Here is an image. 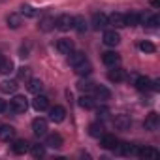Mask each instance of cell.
I'll return each mask as SVG.
<instances>
[{
    "mask_svg": "<svg viewBox=\"0 0 160 160\" xmlns=\"http://www.w3.org/2000/svg\"><path fill=\"white\" fill-rule=\"evenodd\" d=\"M77 89L81 91V92H92L94 83H91V81H79V83H77Z\"/></svg>",
    "mask_w": 160,
    "mask_h": 160,
    "instance_id": "d590c367",
    "label": "cell"
},
{
    "mask_svg": "<svg viewBox=\"0 0 160 160\" xmlns=\"http://www.w3.org/2000/svg\"><path fill=\"white\" fill-rule=\"evenodd\" d=\"M21 15H25V17H36L38 15V10L32 8L30 4H23L21 6Z\"/></svg>",
    "mask_w": 160,
    "mask_h": 160,
    "instance_id": "836d02e7",
    "label": "cell"
},
{
    "mask_svg": "<svg viewBox=\"0 0 160 160\" xmlns=\"http://www.w3.org/2000/svg\"><path fill=\"white\" fill-rule=\"evenodd\" d=\"M92 94H94L96 100H109L111 98V91L108 87H104V85H94Z\"/></svg>",
    "mask_w": 160,
    "mask_h": 160,
    "instance_id": "ac0fdd59",
    "label": "cell"
},
{
    "mask_svg": "<svg viewBox=\"0 0 160 160\" xmlns=\"http://www.w3.org/2000/svg\"><path fill=\"white\" fill-rule=\"evenodd\" d=\"M17 81H13V79H4L2 83H0V92L4 94H15L17 92Z\"/></svg>",
    "mask_w": 160,
    "mask_h": 160,
    "instance_id": "e0dca14e",
    "label": "cell"
},
{
    "mask_svg": "<svg viewBox=\"0 0 160 160\" xmlns=\"http://www.w3.org/2000/svg\"><path fill=\"white\" fill-rule=\"evenodd\" d=\"M100 138H102V147L104 149H109V151H113L117 147V143H119V139L115 136H111V134H102Z\"/></svg>",
    "mask_w": 160,
    "mask_h": 160,
    "instance_id": "603a6c76",
    "label": "cell"
},
{
    "mask_svg": "<svg viewBox=\"0 0 160 160\" xmlns=\"http://www.w3.org/2000/svg\"><path fill=\"white\" fill-rule=\"evenodd\" d=\"M13 72V62L10 60V58H6L4 57V60L0 62V73H4V75H10Z\"/></svg>",
    "mask_w": 160,
    "mask_h": 160,
    "instance_id": "1f68e13d",
    "label": "cell"
},
{
    "mask_svg": "<svg viewBox=\"0 0 160 160\" xmlns=\"http://www.w3.org/2000/svg\"><path fill=\"white\" fill-rule=\"evenodd\" d=\"M28 149H30V145H28L27 139H13L12 151H13L15 154H25V152H28Z\"/></svg>",
    "mask_w": 160,
    "mask_h": 160,
    "instance_id": "ffe728a7",
    "label": "cell"
},
{
    "mask_svg": "<svg viewBox=\"0 0 160 160\" xmlns=\"http://www.w3.org/2000/svg\"><path fill=\"white\" fill-rule=\"evenodd\" d=\"M102 62H104L106 66L113 68V66H119V64H121V57H119V53H115V51H106V53L102 55Z\"/></svg>",
    "mask_w": 160,
    "mask_h": 160,
    "instance_id": "9c48e42d",
    "label": "cell"
},
{
    "mask_svg": "<svg viewBox=\"0 0 160 160\" xmlns=\"http://www.w3.org/2000/svg\"><path fill=\"white\" fill-rule=\"evenodd\" d=\"M32 108H34L36 111H47V109H49V98L43 96L42 92L36 94L34 100H32Z\"/></svg>",
    "mask_w": 160,
    "mask_h": 160,
    "instance_id": "30bf717a",
    "label": "cell"
},
{
    "mask_svg": "<svg viewBox=\"0 0 160 160\" xmlns=\"http://www.w3.org/2000/svg\"><path fill=\"white\" fill-rule=\"evenodd\" d=\"M91 25H92V28H94V30H104V28L109 25V23H108V15H106V13H102V12L92 13Z\"/></svg>",
    "mask_w": 160,
    "mask_h": 160,
    "instance_id": "277c9868",
    "label": "cell"
},
{
    "mask_svg": "<svg viewBox=\"0 0 160 160\" xmlns=\"http://www.w3.org/2000/svg\"><path fill=\"white\" fill-rule=\"evenodd\" d=\"M136 156L139 158H145V160H156L160 156V152L154 149V147H149V145H139L138 151H136Z\"/></svg>",
    "mask_w": 160,
    "mask_h": 160,
    "instance_id": "3957f363",
    "label": "cell"
},
{
    "mask_svg": "<svg viewBox=\"0 0 160 160\" xmlns=\"http://www.w3.org/2000/svg\"><path fill=\"white\" fill-rule=\"evenodd\" d=\"M73 70H75V73H77V75L85 77V75H89V73L92 72V66L89 64V60H85V62H81V64H79V66H75Z\"/></svg>",
    "mask_w": 160,
    "mask_h": 160,
    "instance_id": "f1b7e54d",
    "label": "cell"
},
{
    "mask_svg": "<svg viewBox=\"0 0 160 160\" xmlns=\"http://www.w3.org/2000/svg\"><path fill=\"white\" fill-rule=\"evenodd\" d=\"M6 23H8V27H10V28H13V30H15V28H19V27H21V15H19V13H10V15L6 17Z\"/></svg>",
    "mask_w": 160,
    "mask_h": 160,
    "instance_id": "f546056e",
    "label": "cell"
},
{
    "mask_svg": "<svg viewBox=\"0 0 160 160\" xmlns=\"http://www.w3.org/2000/svg\"><path fill=\"white\" fill-rule=\"evenodd\" d=\"M62 143H64V139L60 134H47V138H45V145L51 149H60Z\"/></svg>",
    "mask_w": 160,
    "mask_h": 160,
    "instance_id": "d6986e66",
    "label": "cell"
},
{
    "mask_svg": "<svg viewBox=\"0 0 160 160\" xmlns=\"http://www.w3.org/2000/svg\"><path fill=\"white\" fill-rule=\"evenodd\" d=\"M136 89H138L139 92L158 91V83H156V81H151V79L145 77V75H139V77H136Z\"/></svg>",
    "mask_w": 160,
    "mask_h": 160,
    "instance_id": "6da1fadb",
    "label": "cell"
},
{
    "mask_svg": "<svg viewBox=\"0 0 160 160\" xmlns=\"http://www.w3.org/2000/svg\"><path fill=\"white\" fill-rule=\"evenodd\" d=\"M73 49H75V47H73V42L68 40V38H60V40L57 42V51L62 53V55H68V53H72Z\"/></svg>",
    "mask_w": 160,
    "mask_h": 160,
    "instance_id": "2e32d148",
    "label": "cell"
},
{
    "mask_svg": "<svg viewBox=\"0 0 160 160\" xmlns=\"http://www.w3.org/2000/svg\"><path fill=\"white\" fill-rule=\"evenodd\" d=\"M108 77H109V81H113V83H119V81H122V79L126 77V73H124V70H121L119 66H113V68L109 70Z\"/></svg>",
    "mask_w": 160,
    "mask_h": 160,
    "instance_id": "7402d4cb",
    "label": "cell"
},
{
    "mask_svg": "<svg viewBox=\"0 0 160 160\" xmlns=\"http://www.w3.org/2000/svg\"><path fill=\"white\" fill-rule=\"evenodd\" d=\"M158 124H160V119H158V113H154V111H151V113L147 115V119L143 121V126H145V130H149V132H154V130L158 128Z\"/></svg>",
    "mask_w": 160,
    "mask_h": 160,
    "instance_id": "4fadbf2b",
    "label": "cell"
},
{
    "mask_svg": "<svg viewBox=\"0 0 160 160\" xmlns=\"http://www.w3.org/2000/svg\"><path fill=\"white\" fill-rule=\"evenodd\" d=\"M113 126L117 130H128L132 126V119L128 115H124V113H119V115L113 117Z\"/></svg>",
    "mask_w": 160,
    "mask_h": 160,
    "instance_id": "5b68a950",
    "label": "cell"
},
{
    "mask_svg": "<svg viewBox=\"0 0 160 160\" xmlns=\"http://www.w3.org/2000/svg\"><path fill=\"white\" fill-rule=\"evenodd\" d=\"M89 134H91L92 138H100V136L104 134V124H102V122H92V124L89 126Z\"/></svg>",
    "mask_w": 160,
    "mask_h": 160,
    "instance_id": "4dcf8cb0",
    "label": "cell"
},
{
    "mask_svg": "<svg viewBox=\"0 0 160 160\" xmlns=\"http://www.w3.org/2000/svg\"><path fill=\"white\" fill-rule=\"evenodd\" d=\"M0 139L10 143L15 139V128L10 126V124H0Z\"/></svg>",
    "mask_w": 160,
    "mask_h": 160,
    "instance_id": "7c38bea8",
    "label": "cell"
},
{
    "mask_svg": "<svg viewBox=\"0 0 160 160\" xmlns=\"http://www.w3.org/2000/svg\"><path fill=\"white\" fill-rule=\"evenodd\" d=\"M66 119V109L62 106H55V108H49V121L53 122H62Z\"/></svg>",
    "mask_w": 160,
    "mask_h": 160,
    "instance_id": "8fae6325",
    "label": "cell"
},
{
    "mask_svg": "<svg viewBox=\"0 0 160 160\" xmlns=\"http://www.w3.org/2000/svg\"><path fill=\"white\" fill-rule=\"evenodd\" d=\"M141 23H145L147 28H156V27L160 25V17H158L156 13H149V15L141 17Z\"/></svg>",
    "mask_w": 160,
    "mask_h": 160,
    "instance_id": "d4e9b609",
    "label": "cell"
},
{
    "mask_svg": "<svg viewBox=\"0 0 160 160\" xmlns=\"http://www.w3.org/2000/svg\"><path fill=\"white\" fill-rule=\"evenodd\" d=\"M72 23H73V17L72 15H68V13H64V15H58L57 19H55V28H58V30H70L72 28Z\"/></svg>",
    "mask_w": 160,
    "mask_h": 160,
    "instance_id": "8992f818",
    "label": "cell"
},
{
    "mask_svg": "<svg viewBox=\"0 0 160 160\" xmlns=\"http://www.w3.org/2000/svg\"><path fill=\"white\" fill-rule=\"evenodd\" d=\"M32 132H34V136H38V138H43V136H47V121L45 119H34L32 121Z\"/></svg>",
    "mask_w": 160,
    "mask_h": 160,
    "instance_id": "52a82bcc",
    "label": "cell"
},
{
    "mask_svg": "<svg viewBox=\"0 0 160 160\" xmlns=\"http://www.w3.org/2000/svg\"><path fill=\"white\" fill-rule=\"evenodd\" d=\"M30 77V68H19V79H28Z\"/></svg>",
    "mask_w": 160,
    "mask_h": 160,
    "instance_id": "8d00e7d4",
    "label": "cell"
},
{
    "mask_svg": "<svg viewBox=\"0 0 160 160\" xmlns=\"http://www.w3.org/2000/svg\"><path fill=\"white\" fill-rule=\"evenodd\" d=\"M108 23H109L111 27H115V28H122V27H126L124 13H121V12H115V13H111V15L108 17Z\"/></svg>",
    "mask_w": 160,
    "mask_h": 160,
    "instance_id": "9a60e30c",
    "label": "cell"
},
{
    "mask_svg": "<svg viewBox=\"0 0 160 160\" xmlns=\"http://www.w3.org/2000/svg\"><path fill=\"white\" fill-rule=\"evenodd\" d=\"M27 109H28V102H27L25 96L17 94V96H13L10 100V111H13V113H25Z\"/></svg>",
    "mask_w": 160,
    "mask_h": 160,
    "instance_id": "7a4b0ae2",
    "label": "cell"
},
{
    "mask_svg": "<svg viewBox=\"0 0 160 160\" xmlns=\"http://www.w3.org/2000/svg\"><path fill=\"white\" fill-rule=\"evenodd\" d=\"M6 109H8V104H6L4 100H0V113H4Z\"/></svg>",
    "mask_w": 160,
    "mask_h": 160,
    "instance_id": "74e56055",
    "label": "cell"
},
{
    "mask_svg": "<svg viewBox=\"0 0 160 160\" xmlns=\"http://www.w3.org/2000/svg\"><path fill=\"white\" fill-rule=\"evenodd\" d=\"M77 104H79V106H81L83 109H94V108H96V98L85 92V94H83L81 98H79V100H77Z\"/></svg>",
    "mask_w": 160,
    "mask_h": 160,
    "instance_id": "44dd1931",
    "label": "cell"
},
{
    "mask_svg": "<svg viewBox=\"0 0 160 160\" xmlns=\"http://www.w3.org/2000/svg\"><path fill=\"white\" fill-rule=\"evenodd\" d=\"M38 27H40V30H43V32H49V30H53V28H55V17H51V15H45V17H42Z\"/></svg>",
    "mask_w": 160,
    "mask_h": 160,
    "instance_id": "484cf974",
    "label": "cell"
},
{
    "mask_svg": "<svg viewBox=\"0 0 160 160\" xmlns=\"http://www.w3.org/2000/svg\"><path fill=\"white\" fill-rule=\"evenodd\" d=\"M138 49H139L141 53H154V51H156L154 43H151V42H147V40L139 42V43H138Z\"/></svg>",
    "mask_w": 160,
    "mask_h": 160,
    "instance_id": "d6a6232c",
    "label": "cell"
},
{
    "mask_svg": "<svg viewBox=\"0 0 160 160\" xmlns=\"http://www.w3.org/2000/svg\"><path fill=\"white\" fill-rule=\"evenodd\" d=\"M27 89H28L30 92H34V94H40V92H42V89H43L42 79H28V85H27Z\"/></svg>",
    "mask_w": 160,
    "mask_h": 160,
    "instance_id": "83f0119b",
    "label": "cell"
},
{
    "mask_svg": "<svg viewBox=\"0 0 160 160\" xmlns=\"http://www.w3.org/2000/svg\"><path fill=\"white\" fill-rule=\"evenodd\" d=\"M104 43L108 45V47H115V45H119L121 43V36H119V32L113 28V30H106L104 32Z\"/></svg>",
    "mask_w": 160,
    "mask_h": 160,
    "instance_id": "ba28073f",
    "label": "cell"
},
{
    "mask_svg": "<svg viewBox=\"0 0 160 160\" xmlns=\"http://www.w3.org/2000/svg\"><path fill=\"white\" fill-rule=\"evenodd\" d=\"M141 17H143V15H139V13H136V12L124 13V21H126V27H138V25H141Z\"/></svg>",
    "mask_w": 160,
    "mask_h": 160,
    "instance_id": "cb8c5ba5",
    "label": "cell"
},
{
    "mask_svg": "<svg viewBox=\"0 0 160 160\" xmlns=\"http://www.w3.org/2000/svg\"><path fill=\"white\" fill-rule=\"evenodd\" d=\"M72 28H73V30H77L79 34H83V32L87 30V21H85V17H81V15H77V17H73Z\"/></svg>",
    "mask_w": 160,
    "mask_h": 160,
    "instance_id": "4316f807",
    "label": "cell"
},
{
    "mask_svg": "<svg viewBox=\"0 0 160 160\" xmlns=\"http://www.w3.org/2000/svg\"><path fill=\"white\" fill-rule=\"evenodd\" d=\"M2 60H4V55H2V53H0V62H2Z\"/></svg>",
    "mask_w": 160,
    "mask_h": 160,
    "instance_id": "ab89813d",
    "label": "cell"
},
{
    "mask_svg": "<svg viewBox=\"0 0 160 160\" xmlns=\"http://www.w3.org/2000/svg\"><path fill=\"white\" fill-rule=\"evenodd\" d=\"M87 60V57H85V53H81V51H72V53H68V64L72 66V68H75V66H79L81 62H85Z\"/></svg>",
    "mask_w": 160,
    "mask_h": 160,
    "instance_id": "5bb4252c",
    "label": "cell"
},
{
    "mask_svg": "<svg viewBox=\"0 0 160 160\" xmlns=\"http://www.w3.org/2000/svg\"><path fill=\"white\" fill-rule=\"evenodd\" d=\"M149 2H151V6H154V8L160 6V0H149Z\"/></svg>",
    "mask_w": 160,
    "mask_h": 160,
    "instance_id": "f35d334b",
    "label": "cell"
},
{
    "mask_svg": "<svg viewBox=\"0 0 160 160\" xmlns=\"http://www.w3.org/2000/svg\"><path fill=\"white\" fill-rule=\"evenodd\" d=\"M30 152H32V156L34 158H42L43 154H45V145H30V149H28Z\"/></svg>",
    "mask_w": 160,
    "mask_h": 160,
    "instance_id": "e575fe53",
    "label": "cell"
}]
</instances>
